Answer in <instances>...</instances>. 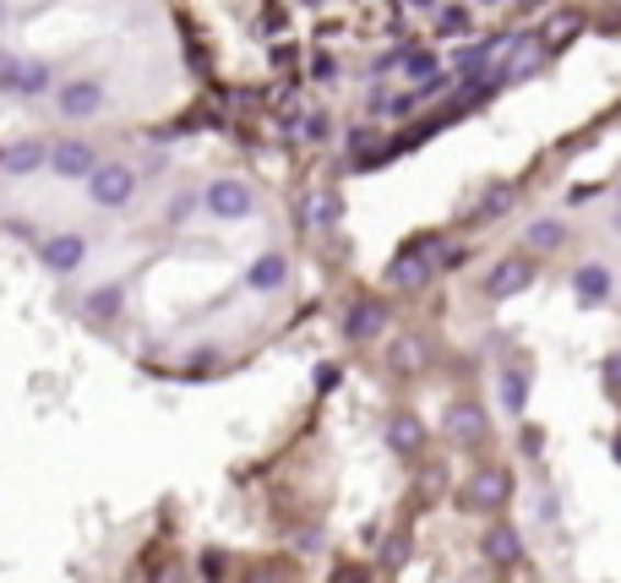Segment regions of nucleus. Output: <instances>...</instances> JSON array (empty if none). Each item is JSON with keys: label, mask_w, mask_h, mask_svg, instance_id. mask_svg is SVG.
I'll use <instances>...</instances> for the list:
<instances>
[{"label": "nucleus", "mask_w": 621, "mask_h": 583, "mask_svg": "<svg viewBox=\"0 0 621 583\" xmlns=\"http://www.w3.org/2000/svg\"><path fill=\"white\" fill-rule=\"evenodd\" d=\"M442 257H448V240H442V235L409 240V246L387 262V284H393V290H420V284H431V273H437Z\"/></svg>", "instance_id": "obj_1"}, {"label": "nucleus", "mask_w": 621, "mask_h": 583, "mask_svg": "<svg viewBox=\"0 0 621 583\" xmlns=\"http://www.w3.org/2000/svg\"><path fill=\"white\" fill-rule=\"evenodd\" d=\"M82 191H88L93 208H126L137 197V169L121 164V158H99V169L82 180Z\"/></svg>", "instance_id": "obj_2"}, {"label": "nucleus", "mask_w": 621, "mask_h": 583, "mask_svg": "<svg viewBox=\"0 0 621 583\" xmlns=\"http://www.w3.org/2000/svg\"><path fill=\"white\" fill-rule=\"evenodd\" d=\"M202 208H207L213 218L235 224V218H251V213H257V191H251L246 180H213V186L202 191Z\"/></svg>", "instance_id": "obj_3"}, {"label": "nucleus", "mask_w": 621, "mask_h": 583, "mask_svg": "<svg viewBox=\"0 0 621 583\" xmlns=\"http://www.w3.org/2000/svg\"><path fill=\"white\" fill-rule=\"evenodd\" d=\"M60 180H88L93 169H99V153L93 143H82V137H60V143H49V158H44Z\"/></svg>", "instance_id": "obj_4"}, {"label": "nucleus", "mask_w": 621, "mask_h": 583, "mask_svg": "<svg viewBox=\"0 0 621 583\" xmlns=\"http://www.w3.org/2000/svg\"><path fill=\"white\" fill-rule=\"evenodd\" d=\"M38 257H44V268H49L55 279H66V273H77V268L88 262V240H82L77 229H60V235H49V240L38 246Z\"/></svg>", "instance_id": "obj_5"}, {"label": "nucleus", "mask_w": 621, "mask_h": 583, "mask_svg": "<svg viewBox=\"0 0 621 583\" xmlns=\"http://www.w3.org/2000/svg\"><path fill=\"white\" fill-rule=\"evenodd\" d=\"M442 431L459 441V447H485V441H490V421H485L479 404H453V410L442 415Z\"/></svg>", "instance_id": "obj_6"}, {"label": "nucleus", "mask_w": 621, "mask_h": 583, "mask_svg": "<svg viewBox=\"0 0 621 583\" xmlns=\"http://www.w3.org/2000/svg\"><path fill=\"white\" fill-rule=\"evenodd\" d=\"M55 110H60L66 121H93V115L104 110V88H99L93 77H77V82H66V88H60Z\"/></svg>", "instance_id": "obj_7"}, {"label": "nucleus", "mask_w": 621, "mask_h": 583, "mask_svg": "<svg viewBox=\"0 0 621 583\" xmlns=\"http://www.w3.org/2000/svg\"><path fill=\"white\" fill-rule=\"evenodd\" d=\"M529 284H534V262H529V257H507V262L490 268L485 300H512V294H523Z\"/></svg>", "instance_id": "obj_8"}, {"label": "nucleus", "mask_w": 621, "mask_h": 583, "mask_svg": "<svg viewBox=\"0 0 621 583\" xmlns=\"http://www.w3.org/2000/svg\"><path fill=\"white\" fill-rule=\"evenodd\" d=\"M507 496H512V480H507V469H479V474L468 480V507H479V513H496V507H507Z\"/></svg>", "instance_id": "obj_9"}, {"label": "nucleus", "mask_w": 621, "mask_h": 583, "mask_svg": "<svg viewBox=\"0 0 621 583\" xmlns=\"http://www.w3.org/2000/svg\"><path fill=\"white\" fill-rule=\"evenodd\" d=\"M284 284H290V257H284V251H262V257L246 268V290L279 294Z\"/></svg>", "instance_id": "obj_10"}, {"label": "nucleus", "mask_w": 621, "mask_h": 583, "mask_svg": "<svg viewBox=\"0 0 621 583\" xmlns=\"http://www.w3.org/2000/svg\"><path fill=\"white\" fill-rule=\"evenodd\" d=\"M382 327H387V305H382V300H354V305H349V316H343V333H349L354 344L376 338Z\"/></svg>", "instance_id": "obj_11"}, {"label": "nucleus", "mask_w": 621, "mask_h": 583, "mask_svg": "<svg viewBox=\"0 0 621 583\" xmlns=\"http://www.w3.org/2000/svg\"><path fill=\"white\" fill-rule=\"evenodd\" d=\"M479 551H485V562L512 568V562L523 557V540H518V529H512V524H490V529L479 535Z\"/></svg>", "instance_id": "obj_12"}, {"label": "nucleus", "mask_w": 621, "mask_h": 583, "mask_svg": "<svg viewBox=\"0 0 621 583\" xmlns=\"http://www.w3.org/2000/svg\"><path fill=\"white\" fill-rule=\"evenodd\" d=\"M301 218H306V229H338V218H343V197L338 191H310L306 202H301Z\"/></svg>", "instance_id": "obj_13"}, {"label": "nucleus", "mask_w": 621, "mask_h": 583, "mask_svg": "<svg viewBox=\"0 0 621 583\" xmlns=\"http://www.w3.org/2000/svg\"><path fill=\"white\" fill-rule=\"evenodd\" d=\"M611 284H617V279H611L606 262H584V268L573 273V294H578L584 305H600V300L611 294Z\"/></svg>", "instance_id": "obj_14"}, {"label": "nucleus", "mask_w": 621, "mask_h": 583, "mask_svg": "<svg viewBox=\"0 0 621 583\" xmlns=\"http://www.w3.org/2000/svg\"><path fill=\"white\" fill-rule=\"evenodd\" d=\"M501 410L507 415H523L529 410V366H501Z\"/></svg>", "instance_id": "obj_15"}, {"label": "nucleus", "mask_w": 621, "mask_h": 583, "mask_svg": "<svg viewBox=\"0 0 621 583\" xmlns=\"http://www.w3.org/2000/svg\"><path fill=\"white\" fill-rule=\"evenodd\" d=\"M562 240H567V224H562V218H534V224L523 229V246H529V251H540V257L562 251Z\"/></svg>", "instance_id": "obj_16"}, {"label": "nucleus", "mask_w": 621, "mask_h": 583, "mask_svg": "<svg viewBox=\"0 0 621 583\" xmlns=\"http://www.w3.org/2000/svg\"><path fill=\"white\" fill-rule=\"evenodd\" d=\"M44 158H49L44 143H11L0 153V169H5V175H33V169H44Z\"/></svg>", "instance_id": "obj_17"}, {"label": "nucleus", "mask_w": 621, "mask_h": 583, "mask_svg": "<svg viewBox=\"0 0 621 583\" xmlns=\"http://www.w3.org/2000/svg\"><path fill=\"white\" fill-rule=\"evenodd\" d=\"M496 49H501L496 38H490V44H464V49L453 55V77H479L485 66H496Z\"/></svg>", "instance_id": "obj_18"}, {"label": "nucleus", "mask_w": 621, "mask_h": 583, "mask_svg": "<svg viewBox=\"0 0 621 583\" xmlns=\"http://www.w3.org/2000/svg\"><path fill=\"white\" fill-rule=\"evenodd\" d=\"M387 441H393L398 452H420V447H426V426L404 410V415H393V421H387Z\"/></svg>", "instance_id": "obj_19"}, {"label": "nucleus", "mask_w": 621, "mask_h": 583, "mask_svg": "<svg viewBox=\"0 0 621 583\" xmlns=\"http://www.w3.org/2000/svg\"><path fill=\"white\" fill-rule=\"evenodd\" d=\"M442 71V55L437 49H426V44H415V49H404V77L420 88V82H431Z\"/></svg>", "instance_id": "obj_20"}, {"label": "nucleus", "mask_w": 621, "mask_h": 583, "mask_svg": "<svg viewBox=\"0 0 621 583\" xmlns=\"http://www.w3.org/2000/svg\"><path fill=\"white\" fill-rule=\"evenodd\" d=\"M38 93H49V60H38V55H22L16 99H38Z\"/></svg>", "instance_id": "obj_21"}, {"label": "nucleus", "mask_w": 621, "mask_h": 583, "mask_svg": "<svg viewBox=\"0 0 621 583\" xmlns=\"http://www.w3.org/2000/svg\"><path fill=\"white\" fill-rule=\"evenodd\" d=\"M420 104H426V99H420V88H409V93H382L371 110H376V115H387V121H409Z\"/></svg>", "instance_id": "obj_22"}, {"label": "nucleus", "mask_w": 621, "mask_h": 583, "mask_svg": "<svg viewBox=\"0 0 621 583\" xmlns=\"http://www.w3.org/2000/svg\"><path fill=\"white\" fill-rule=\"evenodd\" d=\"M387 360H393V371H404V377H409V371H420V366H426V344H420V338H398V344L387 349Z\"/></svg>", "instance_id": "obj_23"}, {"label": "nucleus", "mask_w": 621, "mask_h": 583, "mask_svg": "<svg viewBox=\"0 0 621 583\" xmlns=\"http://www.w3.org/2000/svg\"><path fill=\"white\" fill-rule=\"evenodd\" d=\"M468 27H474V11H468V5H442V11H437V33H442V38H464Z\"/></svg>", "instance_id": "obj_24"}, {"label": "nucleus", "mask_w": 621, "mask_h": 583, "mask_svg": "<svg viewBox=\"0 0 621 583\" xmlns=\"http://www.w3.org/2000/svg\"><path fill=\"white\" fill-rule=\"evenodd\" d=\"M567 38H578V16H573V11H562V16H551V27H545V38H540V49H562Z\"/></svg>", "instance_id": "obj_25"}, {"label": "nucleus", "mask_w": 621, "mask_h": 583, "mask_svg": "<svg viewBox=\"0 0 621 583\" xmlns=\"http://www.w3.org/2000/svg\"><path fill=\"white\" fill-rule=\"evenodd\" d=\"M88 316L115 322V316H121V290H115V284H110V290H93V294H88Z\"/></svg>", "instance_id": "obj_26"}, {"label": "nucleus", "mask_w": 621, "mask_h": 583, "mask_svg": "<svg viewBox=\"0 0 621 583\" xmlns=\"http://www.w3.org/2000/svg\"><path fill=\"white\" fill-rule=\"evenodd\" d=\"M474 208H479V218H501V213L512 208V186H490V191H485Z\"/></svg>", "instance_id": "obj_27"}, {"label": "nucleus", "mask_w": 621, "mask_h": 583, "mask_svg": "<svg viewBox=\"0 0 621 583\" xmlns=\"http://www.w3.org/2000/svg\"><path fill=\"white\" fill-rule=\"evenodd\" d=\"M295 137H301V143H327V137H332V121L316 110V115H306V121L295 126Z\"/></svg>", "instance_id": "obj_28"}, {"label": "nucleus", "mask_w": 621, "mask_h": 583, "mask_svg": "<svg viewBox=\"0 0 621 583\" xmlns=\"http://www.w3.org/2000/svg\"><path fill=\"white\" fill-rule=\"evenodd\" d=\"M16 77H22V55L0 49V93H11V99H16Z\"/></svg>", "instance_id": "obj_29"}, {"label": "nucleus", "mask_w": 621, "mask_h": 583, "mask_svg": "<svg viewBox=\"0 0 621 583\" xmlns=\"http://www.w3.org/2000/svg\"><path fill=\"white\" fill-rule=\"evenodd\" d=\"M191 208H196V197H191V191H180V197H169L163 218H169V224H185V218H191Z\"/></svg>", "instance_id": "obj_30"}, {"label": "nucleus", "mask_w": 621, "mask_h": 583, "mask_svg": "<svg viewBox=\"0 0 621 583\" xmlns=\"http://www.w3.org/2000/svg\"><path fill=\"white\" fill-rule=\"evenodd\" d=\"M202 573H207V583H224V573H229L224 551H202Z\"/></svg>", "instance_id": "obj_31"}, {"label": "nucleus", "mask_w": 621, "mask_h": 583, "mask_svg": "<svg viewBox=\"0 0 621 583\" xmlns=\"http://www.w3.org/2000/svg\"><path fill=\"white\" fill-rule=\"evenodd\" d=\"M404 557H409V540H404V535H398V540H387L382 562H387V568H404Z\"/></svg>", "instance_id": "obj_32"}, {"label": "nucleus", "mask_w": 621, "mask_h": 583, "mask_svg": "<svg viewBox=\"0 0 621 583\" xmlns=\"http://www.w3.org/2000/svg\"><path fill=\"white\" fill-rule=\"evenodd\" d=\"M606 382H611V388H617V393H621V349H617V355H611V360H606Z\"/></svg>", "instance_id": "obj_33"}, {"label": "nucleus", "mask_w": 621, "mask_h": 583, "mask_svg": "<svg viewBox=\"0 0 621 583\" xmlns=\"http://www.w3.org/2000/svg\"><path fill=\"white\" fill-rule=\"evenodd\" d=\"M338 579H343V583H371L365 573H338Z\"/></svg>", "instance_id": "obj_34"}, {"label": "nucleus", "mask_w": 621, "mask_h": 583, "mask_svg": "<svg viewBox=\"0 0 621 583\" xmlns=\"http://www.w3.org/2000/svg\"><path fill=\"white\" fill-rule=\"evenodd\" d=\"M257 583H284V573H257Z\"/></svg>", "instance_id": "obj_35"}, {"label": "nucleus", "mask_w": 621, "mask_h": 583, "mask_svg": "<svg viewBox=\"0 0 621 583\" xmlns=\"http://www.w3.org/2000/svg\"><path fill=\"white\" fill-rule=\"evenodd\" d=\"M611 452H617V463H621V437H617V441H611Z\"/></svg>", "instance_id": "obj_36"}, {"label": "nucleus", "mask_w": 621, "mask_h": 583, "mask_svg": "<svg viewBox=\"0 0 621 583\" xmlns=\"http://www.w3.org/2000/svg\"><path fill=\"white\" fill-rule=\"evenodd\" d=\"M479 5H501V0H479Z\"/></svg>", "instance_id": "obj_37"}, {"label": "nucleus", "mask_w": 621, "mask_h": 583, "mask_svg": "<svg viewBox=\"0 0 621 583\" xmlns=\"http://www.w3.org/2000/svg\"><path fill=\"white\" fill-rule=\"evenodd\" d=\"M617 229H621V213H617Z\"/></svg>", "instance_id": "obj_38"}, {"label": "nucleus", "mask_w": 621, "mask_h": 583, "mask_svg": "<svg viewBox=\"0 0 621 583\" xmlns=\"http://www.w3.org/2000/svg\"><path fill=\"white\" fill-rule=\"evenodd\" d=\"M617 197H621V191H617Z\"/></svg>", "instance_id": "obj_39"}]
</instances>
